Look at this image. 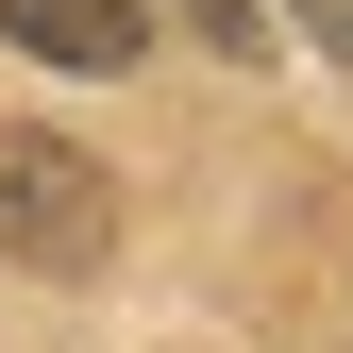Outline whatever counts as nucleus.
Returning <instances> with one entry per match:
<instances>
[{
  "label": "nucleus",
  "instance_id": "3",
  "mask_svg": "<svg viewBox=\"0 0 353 353\" xmlns=\"http://www.w3.org/2000/svg\"><path fill=\"white\" fill-rule=\"evenodd\" d=\"M185 34L202 51H270V0H185Z\"/></svg>",
  "mask_w": 353,
  "mask_h": 353
},
{
  "label": "nucleus",
  "instance_id": "2",
  "mask_svg": "<svg viewBox=\"0 0 353 353\" xmlns=\"http://www.w3.org/2000/svg\"><path fill=\"white\" fill-rule=\"evenodd\" d=\"M0 34H17L34 68H135L152 0H0Z\"/></svg>",
  "mask_w": 353,
  "mask_h": 353
},
{
  "label": "nucleus",
  "instance_id": "4",
  "mask_svg": "<svg viewBox=\"0 0 353 353\" xmlns=\"http://www.w3.org/2000/svg\"><path fill=\"white\" fill-rule=\"evenodd\" d=\"M286 17H303V34H320V51H353V0H286Z\"/></svg>",
  "mask_w": 353,
  "mask_h": 353
},
{
  "label": "nucleus",
  "instance_id": "1",
  "mask_svg": "<svg viewBox=\"0 0 353 353\" xmlns=\"http://www.w3.org/2000/svg\"><path fill=\"white\" fill-rule=\"evenodd\" d=\"M101 236H118L101 168L68 135H0V252H17V270H101Z\"/></svg>",
  "mask_w": 353,
  "mask_h": 353
}]
</instances>
